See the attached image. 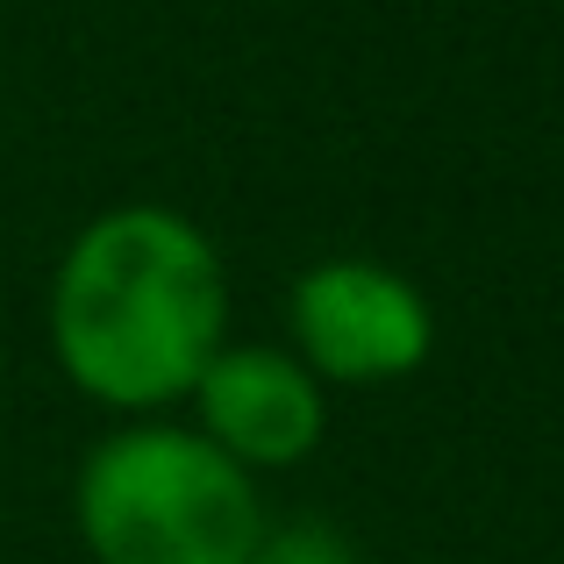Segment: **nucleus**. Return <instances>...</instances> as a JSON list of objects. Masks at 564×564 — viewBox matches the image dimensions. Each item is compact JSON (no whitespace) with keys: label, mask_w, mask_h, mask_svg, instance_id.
<instances>
[{"label":"nucleus","mask_w":564,"mask_h":564,"mask_svg":"<svg viewBox=\"0 0 564 564\" xmlns=\"http://www.w3.org/2000/svg\"><path fill=\"white\" fill-rule=\"evenodd\" d=\"M229 329V279L180 207H108L51 279V350L86 400L158 414L186 400Z\"/></svg>","instance_id":"1"},{"label":"nucleus","mask_w":564,"mask_h":564,"mask_svg":"<svg viewBox=\"0 0 564 564\" xmlns=\"http://www.w3.org/2000/svg\"><path fill=\"white\" fill-rule=\"evenodd\" d=\"M79 536L100 564H250L264 500L200 429L129 422L79 465Z\"/></svg>","instance_id":"2"},{"label":"nucleus","mask_w":564,"mask_h":564,"mask_svg":"<svg viewBox=\"0 0 564 564\" xmlns=\"http://www.w3.org/2000/svg\"><path fill=\"white\" fill-rule=\"evenodd\" d=\"M293 358L336 386H386L429 365L436 315L422 286L372 258H329L293 279Z\"/></svg>","instance_id":"3"},{"label":"nucleus","mask_w":564,"mask_h":564,"mask_svg":"<svg viewBox=\"0 0 564 564\" xmlns=\"http://www.w3.org/2000/svg\"><path fill=\"white\" fill-rule=\"evenodd\" d=\"M186 400L200 414V436L229 465H243L250 479L315 457L322 429H329L322 379L293 350H272V344H221Z\"/></svg>","instance_id":"4"},{"label":"nucleus","mask_w":564,"mask_h":564,"mask_svg":"<svg viewBox=\"0 0 564 564\" xmlns=\"http://www.w3.org/2000/svg\"><path fill=\"white\" fill-rule=\"evenodd\" d=\"M250 564H358V551H350V536H336L329 522H279V529L264 522Z\"/></svg>","instance_id":"5"}]
</instances>
